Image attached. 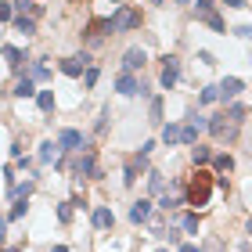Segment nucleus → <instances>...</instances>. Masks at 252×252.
I'll list each match as a JSON object with an SVG mask.
<instances>
[{
  "instance_id": "9",
  "label": "nucleus",
  "mask_w": 252,
  "mask_h": 252,
  "mask_svg": "<svg viewBox=\"0 0 252 252\" xmlns=\"http://www.w3.org/2000/svg\"><path fill=\"white\" fill-rule=\"evenodd\" d=\"M76 173H79V177H97V158H94V152H79Z\"/></svg>"
},
{
  "instance_id": "32",
  "label": "nucleus",
  "mask_w": 252,
  "mask_h": 252,
  "mask_svg": "<svg viewBox=\"0 0 252 252\" xmlns=\"http://www.w3.org/2000/svg\"><path fill=\"white\" fill-rule=\"evenodd\" d=\"M209 11H213V0H194V15H209Z\"/></svg>"
},
{
  "instance_id": "15",
  "label": "nucleus",
  "mask_w": 252,
  "mask_h": 252,
  "mask_svg": "<svg viewBox=\"0 0 252 252\" xmlns=\"http://www.w3.org/2000/svg\"><path fill=\"white\" fill-rule=\"evenodd\" d=\"M130 220H133V223H148V220H152V202H148V198L133 202V209H130Z\"/></svg>"
},
{
  "instance_id": "4",
  "label": "nucleus",
  "mask_w": 252,
  "mask_h": 252,
  "mask_svg": "<svg viewBox=\"0 0 252 252\" xmlns=\"http://www.w3.org/2000/svg\"><path fill=\"white\" fill-rule=\"evenodd\" d=\"M162 62H166V65H162V76H158V83H162V90H173L177 79H180V62L173 58V54H166Z\"/></svg>"
},
{
  "instance_id": "12",
  "label": "nucleus",
  "mask_w": 252,
  "mask_h": 252,
  "mask_svg": "<svg viewBox=\"0 0 252 252\" xmlns=\"http://www.w3.org/2000/svg\"><path fill=\"white\" fill-rule=\"evenodd\" d=\"M58 155H62V148H58V144H54V141H43V144H40V155H36V158H40L43 166H51V162L58 166V162H62Z\"/></svg>"
},
{
  "instance_id": "26",
  "label": "nucleus",
  "mask_w": 252,
  "mask_h": 252,
  "mask_svg": "<svg viewBox=\"0 0 252 252\" xmlns=\"http://www.w3.org/2000/svg\"><path fill=\"white\" fill-rule=\"evenodd\" d=\"M188 198H184V194H162V202H158V205H162V209L169 213V209H177V205H184Z\"/></svg>"
},
{
  "instance_id": "27",
  "label": "nucleus",
  "mask_w": 252,
  "mask_h": 252,
  "mask_svg": "<svg viewBox=\"0 0 252 252\" xmlns=\"http://www.w3.org/2000/svg\"><path fill=\"white\" fill-rule=\"evenodd\" d=\"M202 22H205V26H209V29H216V32H223V18L216 15V11H209V15H202Z\"/></svg>"
},
{
  "instance_id": "42",
  "label": "nucleus",
  "mask_w": 252,
  "mask_h": 252,
  "mask_svg": "<svg viewBox=\"0 0 252 252\" xmlns=\"http://www.w3.org/2000/svg\"><path fill=\"white\" fill-rule=\"evenodd\" d=\"M173 4H191V0H173Z\"/></svg>"
},
{
  "instance_id": "39",
  "label": "nucleus",
  "mask_w": 252,
  "mask_h": 252,
  "mask_svg": "<svg viewBox=\"0 0 252 252\" xmlns=\"http://www.w3.org/2000/svg\"><path fill=\"white\" fill-rule=\"evenodd\" d=\"M180 252H202L198 245H191V242H184V245H180Z\"/></svg>"
},
{
  "instance_id": "40",
  "label": "nucleus",
  "mask_w": 252,
  "mask_h": 252,
  "mask_svg": "<svg viewBox=\"0 0 252 252\" xmlns=\"http://www.w3.org/2000/svg\"><path fill=\"white\" fill-rule=\"evenodd\" d=\"M227 7H249L245 0H227Z\"/></svg>"
},
{
  "instance_id": "14",
  "label": "nucleus",
  "mask_w": 252,
  "mask_h": 252,
  "mask_svg": "<svg viewBox=\"0 0 252 252\" xmlns=\"http://www.w3.org/2000/svg\"><path fill=\"white\" fill-rule=\"evenodd\" d=\"M162 144H184V126H177V123H166L162 126Z\"/></svg>"
},
{
  "instance_id": "20",
  "label": "nucleus",
  "mask_w": 252,
  "mask_h": 252,
  "mask_svg": "<svg viewBox=\"0 0 252 252\" xmlns=\"http://www.w3.org/2000/svg\"><path fill=\"white\" fill-rule=\"evenodd\" d=\"M4 58H7V65H11V68H22V62H26V54H22L18 47H11V43H4Z\"/></svg>"
},
{
  "instance_id": "18",
  "label": "nucleus",
  "mask_w": 252,
  "mask_h": 252,
  "mask_svg": "<svg viewBox=\"0 0 252 252\" xmlns=\"http://www.w3.org/2000/svg\"><path fill=\"white\" fill-rule=\"evenodd\" d=\"M213 158H216V155H213L205 144H194V148H191V162H194V166H205V162H213Z\"/></svg>"
},
{
  "instance_id": "3",
  "label": "nucleus",
  "mask_w": 252,
  "mask_h": 252,
  "mask_svg": "<svg viewBox=\"0 0 252 252\" xmlns=\"http://www.w3.org/2000/svg\"><path fill=\"white\" fill-rule=\"evenodd\" d=\"M209 133L216 137V141H231V137L238 133V123L227 119V112H223V116H213L209 119Z\"/></svg>"
},
{
  "instance_id": "11",
  "label": "nucleus",
  "mask_w": 252,
  "mask_h": 252,
  "mask_svg": "<svg viewBox=\"0 0 252 252\" xmlns=\"http://www.w3.org/2000/svg\"><path fill=\"white\" fill-rule=\"evenodd\" d=\"M144 62H148V54L141 51V47H130L123 54V68L126 72H137V68H144Z\"/></svg>"
},
{
  "instance_id": "29",
  "label": "nucleus",
  "mask_w": 252,
  "mask_h": 252,
  "mask_svg": "<svg viewBox=\"0 0 252 252\" xmlns=\"http://www.w3.org/2000/svg\"><path fill=\"white\" fill-rule=\"evenodd\" d=\"M18 15H15V4H0V22H4V26H7V22H15Z\"/></svg>"
},
{
  "instance_id": "22",
  "label": "nucleus",
  "mask_w": 252,
  "mask_h": 252,
  "mask_svg": "<svg viewBox=\"0 0 252 252\" xmlns=\"http://www.w3.org/2000/svg\"><path fill=\"white\" fill-rule=\"evenodd\" d=\"M213 101H220V87H202L198 90V105H213Z\"/></svg>"
},
{
  "instance_id": "21",
  "label": "nucleus",
  "mask_w": 252,
  "mask_h": 252,
  "mask_svg": "<svg viewBox=\"0 0 252 252\" xmlns=\"http://www.w3.org/2000/svg\"><path fill=\"white\" fill-rule=\"evenodd\" d=\"M180 231H184V234H198V213L180 216Z\"/></svg>"
},
{
  "instance_id": "30",
  "label": "nucleus",
  "mask_w": 252,
  "mask_h": 252,
  "mask_svg": "<svg viewBox=\"0 0 252 252\" xmlns=\"http://www.w3.org/2000/svg\"><path fill=\"white\" fill-rule=\"evenodd\" d=\"M148 188H152V191H162V188H166L162 173H155V169H152V173H148Z\"/></svg>"
},
{
  "instance_id": "33",
  "label": "nucleus",
  "mask_w": 252,
  "mask_h": 252,
  "mask_svg": "<svg viewBox=\"0 0 252 252\" xmlns=\"http://www.w3.org/2000/svg\"><path fill=\"white\" fill-rule=\"evenodd\" d=\"M97 76H101V72H97V68H94V65H90V68H87V76H83V87L90 90V87H94V83H97Z\"/></svg>"
},
{
  "instance_id": "36",
  "label": "nucleus",
  "mask_w": 252,
  "mask_h": 252,
  "mask_svg": "<svg viewBox=\"0 0 252 252\" xmlns=\"http://www.w3.org/2000/svg\"><path fill=\"white\" fill-rule=\"evenodd\" d=\"M4 188H15V166H4Z\"/></svg>"
},
{
  "instance_id": "6",
  "label": "nucleus",
  "mask_w": 252,
  "mask_h": 252,
  "mask_svg": "<svg viewBox=\"0 0 252 252\" xmlns=\"http://www.w3.org/2000/svg\"><path fill=\"white\" fill-rule=\"evenodd\" d=\"M58 148H62V152H83V148H87V137L79 133V130H62V133H58Z\"/></svg>"
},
{
  "instance_id": "2",
  "label": "nucleus",
  "mask_w": 252,
  "mask_h": 252,
  "mask_svg": "<svg viewBox=\"0 0 252 252\" xmlns=\"http://www.w3.org/2000/svg\"><path fill=\"white\" fill-rule=\"evenodd\" d=\"M108 22H112V32H130V29L141 26V11H133V7H119Z\"/></svg>"
},
{
  "instance_id": "41",
  "label": "nucleus",
  "mask_w": 252,
  "mask_h": 252,
  "mask_svg": "<svg viewBox=\"0 0 252 252\" xmlns=\"http://www.w3.org/2000/svg\"><path fill=\"white\" fill-rule=\"evenodd\" d=\"M209 252H220V245H216V242H213V245H209Z\"/></svg>"
},
{
  "instance_id": "43",
  "label": "nucleus",
  "mask_w": 252,
  "mask_h": 252,
  "mask_svg": "<svg viewBox=\"0 0 252 252\" xmlns=\"http://www.w3.org/2000/svg\"><path fill=\"white\" fill-rule=\"evenodd\" d=\"M158 252H166V249H158Z\"/></svg>"
},
{
  "instance_id": "16",
  "label": "nucleus",
  "mask_w": 252,
  "mask_h": 252,
  "mask_svg": "<svg viewBox=\"0 0 252 252\" xmlns=\"http://www.w3.org/2000/svg\"><path fill=\"white\" fill-rule=\"evenodd\" d=\"M36 180H26V184H15V188H4V198H29Z\"/></svg>"
},
{
  "instance_id": "35",
  "label": "nucleus",
  "mask_w": 252,
  "mask_h": 252,
  "mask_svg": "<svg viewBox=\"0 0 252 252\" xmlns=\"http://www.w3.org/2000/svg\"><path fill=\"white\" fill-rule=\"evenodd\" d=\"M58 220H62V223H68V220H72V202L58 205Z\"/></svg>"
},
{
  "instance_id": "37",
  "label": "nucleus",
  "mask_w": 252,
  "mask_h": 252,
  "mask_svg": "<svg viewBox=\"0 0 252 252\" xmlns=\"http://www.w3.org/2000/svg\"><path fill=\"white\" fill-rule=\"evenodd\" d=\"M234 36H242V40H252V26H238V29H234Z\"/></svg>"
},
{
  "instance_id": "25",
  "label": "nucleus",
  "mask_w": 252,
  "mask_h": 252,
  "mask_svg": "<svg viewBox=\"0 0 252 252\" xmlns=\"http://www.w3.org/2000/svg\"><path fill=\"white\" fill-rule=\"evenodd\" d=\"M213 166H216V173H231V169H234V158H231V155H216Z\"/></svg>"
},
{
  "instance_id": "8",
  "label": "nucleus",
  "mask_w": 252,
  "mask_h": 252,
  "mask_svg": "<svg viewBox=\"0 0 252 252\" xmlns=\"http://www.w3.org/2000/svg\"><path fill=\"white\" fill-rule=\"evenodd\" d=\"M83 68H90V58H87V54H72V58L62 62V72H65V76H83Z\"/></svg>"
},
{
  "instance_id": "19",
  "label": "nucleus",
  "mask_w": 252,
  "mask_h": 252,
  "mask_svg": "<svg viewBox=\"0 0 252 252\" xmlns=\"http://www.w3.org/2000/svg\"><path fill=\"white\" fill-rule=\"evenodd\" d=\"M26 76H29V79H47V76H51V68H47V62H43V58H36V62L26 68Z\"/></svg>"
},
{
  "instance_id": "38",
  "label": "nucleus",
  "mask_w": 252,
  "mask_h": 252,
  "mask_svg": "<svg viewBox=\"0 0 252 252\" xmlns=\"http://www.w3.org/2000/svg\"><path fill=\"white\" fill-rule=\"evenodd\" d=\"M198 62H202V65H216V58H213L209 51H198Z\"/></svg>"
},
{
  "instance_id": "24",
  "label": "nucleus",
  "mask_w": 252,
  "mask_h": 252,
  "mask_svg": "<svg viewBox=\"0 0 252 252\" xmlns=\"http://www.w3.org/2000/svg\"><path fill=\"white\" fill-rule=\"evenodd\" d=\"M15 29H18V32H26V36H32V32H36V22L26 18V15H18V18H15Z\"/></svg>"
},
{
  "instance_id": "7",
  "label": "nucleus",
  "mask_w": 252,
  "mask_h": 252,
  "mask_svg": "<svg viewBox=\"0 0 252 252\" xmlns=\"http://www.w3.org/2000/svg\"><path fill=\"white\" fill-rule=\"evenodd\" d=\"M116 90L123 97H133V94H144V87H141V79H137L133 72H123L119 79H116Z\"/></svg>"
},
{
  "instance_id": "34",
  "label": "nucleus",
  "mask_w": 252,
  "mask_h": 252,
  "mask_svg": "<svg viewBox=\"0 0 252 252\" xmlns=\"http://www.w3.org/2000/svg\"><path fill=\"white\" fill-rule=\"evenodd\" d=\"M152 123H162V97L152 101Z\"/></svg>"
},
{
  "instance_id": "31",
  "label": "nucleus",
  "mask_w": 252,
  "mask_h": 252,
  "mask_svg": "<svg viewBox=\"0 0 252 252\" xmlns=\"http://www.w3.org/2000/svg\"><path fill=\"white\" fill-rule=\"evenodd\" d=\"M242 116H245V105H231L227 108V119L231 123H242Z\"/></svg>"
},
{
  "instance_id": "17",
  "label": "nucleus",
  "mask_w": 252,
  "mask_h": 252,
  "mask_svg": "<svg viewBox=\"0 0 252 252\" xmlns=\"http://www.w3.org/2000/svg\"><path fill=\"white\" fill-rule=\"evenodd\" d=\"M112 223H116V216H112V209H108V205H97V209H94V227L101 231V227H112Z\"/></svg>"
},
{
  "instance_id": "28",
  "label": "nucleus",
  "mask_w": 252,
  "mask_h": 252,
  "mask_svg": "<svg viewBox=\"0 0 252 252\" xmlns=\"http://www.w3.org/2000/svg\"><path fill=\"white\" fill-rule=\"evenodd\" d=\"M36 105H40L43 112H51V108H54V94H51V90H40V94H36Z\"/></svg>"
},
{
  "instance_id": "10",
  "label": "nucleus",
  "mask_w": 252,
  "mask_h": 252,
  "mask_svg": "<svg viewBox=\"0 0 252 252\" xmlns=\"http://www.w3.org/2000/svg\"><path fill=\"white\" fill-rule=\"evenodd\" d=\"M242 90H245L242 79H238V76H227L223 83H220V101H234L238 94H242Z\"/></svg>"
},
{
  "instance_id": "13",
  "label": "nucleus",
  "mask_w": 252,
  "mask_h": 252,
  "mask_svg": "<svg viewBox=\"0 0 252 252\" xmlns=\"http://www.w3.org/2000/svg\"><path fill=\"white\" fill-rule=\"evenodd\" d=\"M144 166H148V155H141V152H137V155L130 158V162H126V173H123V180H126V184H133V180H137V173H141Z\"/></svg>"
},
{
  "instance_id": "1",
  "label": "nucleus",
  "mask_w": 252,
  "mask_h": 252,
  "mask_svg": "<svg viewBox=\"0 0 252 252\" xmlns=\"http://www.w3.org/2000/svg\"><path fill=\"white\" fill-rule=\"evenodd\" d=\"M209 194H213V177L205 173V169H198V173L184 184V198H188V205L202 209V205H209Z\"/></svg>"
},
{
  "instance_id": "23",
  "label": "nucleus",
  "mask_w": 252,
  "mask_h": 252,
  "mask_svg": "<svg viewBox=\"0 0 252 252\" xmlns=\"http://www.w3.org/2000/svg\"><path fill=\"white\" fill-rule=\"evenodd\" d=\"M32 83H36V79H29V76H26L15 90H11V94H15V97H32V94H36V90H32Z\"/></svg>"
},
{
  "instance_id": "5",
  "label": "nucleus",
  "mask_w": 252,
  "mask_h": 252,
  "mask_svg": "<svg viewBox=\"0 0 252 252\" xmlns=\"http://www.w3.org/2000/svg\"><path fill=\"white\" fill-rule=\"evenodd\" d=\"M202 130H209V119H202V116H191L184 119V144H198V133Z\"/></svg>"
}]
</instances>
